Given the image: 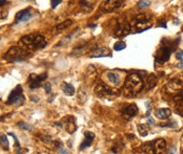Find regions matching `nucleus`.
Segmentation results:
<instances>
[{
  "mask_svg": "<svg viewBox=\"0 0 183 154\" xmlns=\"http://www.w3.org/2000/svg\"><path fill=\"white\" fill-rule=\"evenodd\" d=\"M0 39H1V36H0Z\"/></svg>",
  "mask_w": 183,
  "mask_h": 154,
  "instance_id": "38",
  "label": "nucleus"
},
{
  "mask_svg": "<svg viewBox=\"0 0 183 154\" xmlns=\"http://www.w3.org/2000/svg\"><path fill=\"white\" fill-rule=\"evenodd\" d=\"M107 79H109V81L112 84H114V85L118 86L120 83H121V79H120L119 74H116V72H113V71H110L107 72Z\"/></svg>",
  "mask_w": 183,
  "mask_h": 154,
  "instance_id": "18",
  "label": "nucleus"
},
{
  "mask_svg": "<svg viewBox=\"0 0 183 154\" xmlns=\"http://www.w3.org/2000/svg\"><path fill=\"white\" fill-rule=\"evenodd\" d=\"M176 66H177V68H179V69H183V61L179 62L178 64H177Z\"/></svg>",
  "mask_w": 183,
  "mask_h": 154,
  "instance_id": "35",
  "label": "nucleus"
},
{
  "mask_svg": "<svg viewBox=\"0 0 183 154\" xmlns=\"http://www.w3.org/2000/svg\"><path fill=\"white\" fill-rule=\"evenodd\" d=\"M174 49V46L170 44H162V46L158 49L157 56H156V60L161 63L167 61L170 57V54Z\"/></svg>",
  "mask_w": 183,
  "mask_h": 154,
  "instance_id": "7",
  "label": "nucleus"
},
{
  "mask_svg": "<svg viewBox=\"0 0 183 154\" xmlns=\"http://www.w3.org/2000/svg\"><path fill=\"white\" fill-rule=\"evenodd\" d=\"M125 47H126V44H125V42H123V41H117L115 45H114V49H115L116 51L123 50V49H125Z\"/></svg>",
  "mask_w": 183,
  "mask_h": 154,
  "instance_id": "24",
  "label": "nucleus"
},
{
  "mask_svg": "<svg viewBox=\"0 0 183 154\" xmlns=\"http://www.w3.org/2000/svg\"><path fill=\"white\" fill-rule=\"evenodd\" d=\"M8 135H10V136H12L15 140V146H16L17 148H20V144H19V141H18V138H17L16 135H15L14 133H12V132H8Z\"/></svg>",
  "mask_w": 183,
  "mask_h": 154,
  "instance_id": "29",
  "label": "nucleus"
},
{
  "mask_svg": "<svg viewBox=\"0 0 183 154\" xmlns=\"http://www.w3.org/2000/svg\"><path fill=\"white\" fill-rule=\"evenodd\" d=\"M61 87H62V91H63L67 95L72 96V95H75V88H74V86L72 85V84L63 82V83H62Z\"/></svg>",
  "mask_w": 183,
  "mask_h": 154,
  "instance_id": "19",
  "label": "nucleus"
},
{
  "mask_svg": "<svg viewBox=\"0 0 183 154\" xmlns=\"http://www.w3.org/2000/svg\"><path fill=\"white\" fill-rule=\"evenodd\" d=\"M151 124H154V120H153V119H148V125H151Z\"/></svg>",
  "mask_w": 183,
  "mask_h": 154,
  "instance_id": "36",
  "label": "nucleus"
},
{
  "mask_svg": "<svg viewBox=\"0 0 183 154\" xmlns=\"http://www.w3.org/2000/svg\"><path fill=\"white\" fill-rule=\"evenodd\" d=\"M157 77L154 74H149L148 77V79H146V89H153L154 87L157 85Z\"/></svg>",
  "mask_w": 183,
  "mask_h": 154,
  "instance_id": "20",
  "label": "nucleus"
},
{
  "mask_svg": "<svg viewBox=\"0 0 183 154\" xmlns=\"http://www.w3.org/2000/svg\"><path fill=\"white\" fill-rule=\"evenodd\" d=\"M47 78L46 74H31L29 77L28 80V84L31 89H36L38 87L41 86V83L43 82Z\"/></svg>",
  "mask_w": 183,
  "mask_h": 154,
  "instance_id": "8",
  "label": "nucleus"
},
{
  "mask_svg": "<svg viewBox=\"0 0 183 154\" xmlns=\"http://www.w3.org/2000/svg\"><path fill=\"white\" fill-rule=\"evenodd\" d=\"M84 137L89 138V140H94L95 138V133H93L91 131H85L84 132Z\"/></svg>",
  "mask_w": 183,
  "mask_h": 154,
  "instance_id": "31",
  "label": "nucleus"
},
{
  "mask_svg": "<svg viewBox=\"0 0 183 154\" xmlns=\"http://www.w3.org/2000/svg\"><path fill=\"white\" fill-rule=\"evenodd\" d=\"M153 146H154L155 152H158V151H162L165 149L166 147V141L163 140V138H158V140H155L153 141Z\"/></svg>",
  "mask_w": 183,
  "mask_h": 154,
  "instance_id": "17",
  "label": "nucleus"
},
{
  "mask_svg": "<svg viewBox=\"0 0 183 154\" xmlns=\"http://www.w3.org/2000/svg\"><path fill=\"white\" fill-rule=\"evenodd\" d=\"M137 129H138V132L141 136H146L148 134V131H149V127L148 126V124H139L137 126Z\"/></svg>",
  "mask_w": 183,
  "mask_h": 154,
  "instance_id": "22",
  "label": "nucleus"
},
{
  "mask_svg": "<svg viewBox=\"0 0 183 154\" xmlns=\"http://www.w3.org/2000/svg\"><path fill=\"white\" fill-rule=\"evenodd\" d=\"M72 24H73V20L67 19V20L63 21V22H61L60 24H57L55 28H54L53 32L54 33H57V32L59 33V32H61V31H64V29H67V28H70Z\"/></svg>",
  "mask_w": 183,
  "mask_h": 154,
  "instance_id": "16",
  "label": "nucleus"
},
{
  "mask_svg": "<svg viewBox=\"0 0 183 154\" xmlns=\"http://www.w3.org/2000/svg\"><path fill=\"white\" fill-rule=\"evenodd\" d=\"M80 7L82 8L83 10H85V11H91L92 10L91 3H89L86 0H80Z\"/></svg>",
  "mask_w": 183,
  "mask_h": 154,
  "instance_id": "28",
  "label": "nucleus"
},
{
  "mask_svg": "<svg viewBox=\"0 0 183 154\" xmlns=\"http://www.w3.org/2000/svg\"><path fill=\"white\" fill-rule=\"evenodd\" d=\"M19 43L31 50L42 49L46 46V40L42 35H26L20 39Z\"/></svg>",
  "mask_w": 183,
  "mask_h": 154,
  "instance_id": "2",
  "label": "nucleus"
},
{
  "mask_svg": "<svg viewBox=\"0 0 183 154\" xmlns=\"http://www.w3.org/2000/svg\"><path fill=\"white\" fill-rule=\"evenodd\" d=\"M8 3V2L7 1V0H0V8L4 7V5H7Z\"/></svg>",
  "mask_w": 183,
  "mask_h": 154,
  "instance_id": "34",
  "label": "nucleus"
},
{
  "mask_svg": "<svg viewBox=\"0 0 183 154\" xmlns=\"http://www.w3.org/2000/svg\"><path fill=\"white\" fill-rule=\"evenodd\" d=\"M25 102V96L23 95L22 87L20 85H17L15 88L12 90L7 101L8 105H17V106H21Z\"/></svg>",
  "mask_w": 183,
  "mask_h": 154,
  "instance_id": "4",
  "label": "nucleus"
},
{
  "mask_svg": "<svg viewBox=\"0 0 183 154\" xmlns=\"http://www.w3.org/2000/svg\"><path fill=\"white\" fill-rule=\"evenodd\" d=\"M17 126L19 127V128L23 129V130H25V131H32L33 130V126L32 125H29V124L23 123V122H19L17 124Z\"/></svg>",
  "mask_w": 183,
  "mask_h": 154,
  "instance_id": "27",
  "label": "nucleus"
},
{
  "mask_svg": "<svg viewBox=\"0 0 183 154\" xmlns=\"http://www.w3.org/2000/svg\"><path fill=\"white\" fill-rule=\"evenodd\" d=\"M179 99H180V100H182V101H183V90H182L181 92H180V95H179Z\"/></svg>",
  "mask_w": 183,
  "mask_h": 154,
  "instance_id": "37",
  "label": "nucleus"
},
{
  "mask_svg": "<svg viewBox=\"0 0 183 154\" xmlns=\"http://www.w3.org/2000/svg\"><path fill=\"white\" fill-rule=\"evenodd\" d=\"M31 18H33V12L31 8H28L25 10H21L16 14L17 22H26Z\"/></svg>",
  "mask_w": 183,
  "mask_h": 154,
  "instance_id": "11",
  "label": "nucleus"
},
{
  "mask_svg": "<svg viewBox=\"0 0 183 154\" xmlns=\"http://www.w3.org/2000/svg\"><path fill=\"white\" fill-rule=\"evenodd\" d=\"M144 88V82L142 78L137 74H132L126 78L123 86V95L126 98H134Z\"/></svg>",
  "mask_w": 183,
  "mask_h": 154,
  "instance_id": "1",
  "label": "nucleus"
},
{
  "mask_svg": "<svg viewBox=\"0 0 183 154\" xmlns=\"http://www.w3.org/2000/svg\"><path fill=\"white\" fill-rule=\"evenodd\" d=\"M0 146L4 151H8L10 149V146H8V141L7 135L3 133H0Z\"/></svg>",
  "mask_w": 183,
  "mask_h": 154,
  "instance_id": "23",
  "label": "nucleus"
},
{
  "mask_svg": "<svg viewBox=\"0 0 183 154\" xmlns=\"http://www.w3.org/2000/svg\"><path fill=\"white\" fill-rule=\"evenodd\" d=\"M152 26L151 21L145 15H138V16L135 18V28H136V31L138 33L140 32H144L146 29H148Z\"/></svg>",
  "mask_w": 183,
  "mask_h": 154,
  "instance_id": "6",
  "label": "nucleus"
},
{
  "mask_svg": "<svg viewBox=\"0 0 183 154\" xmlns=\"http://www.w3.org/2000/svg\"><path fill=\"white\" fill-rule=\"evenodd\" d=\"M176 58L180 61H183V50H180L176 54Z\"/></svg>",
  "mask_w": 183,
  "mask_h": 154,
  "instance_id": "33",
  "label": "nucleus"
},
{
  "mask_svg": "<svg viewBox=\"0 0 183 154\" xmlns=\"http://www.w3.org/2000/svg\"><path fill=\"white\" fill-rule=\"evenodd\" d=\"M95 95L98 98H113V96L118 95L119 93L116 92V90L112 89L110 87L106 86L105 84L100 83L95 87Z\"/></svg>",
  "mask_w": 183,
  "mask_h": 154,
  "instance_id": "5",
  "label": "nucleus"
},
{
  "mask_svg": "<svg viewBox=\"0 0 183 154\" xmlns=\"http://www.w3.org/2000/svg\"><path fill=\"white\" fill-rule=\"evenodd\" d=\"M138 113V107L136 104H131L125 108L124 112H123V116L125 119L130 120L132 117H134L135 116H137Z\"/></svg>",
  "mask_w": 183,
  "mask_h": 154,
  "instance_id": "14",
  "label": "nucleus"
},
{
  "mask_svg": "<svg viewBox=\"0 0 183 154\" xmlns=\"http://www.w3.org/2000/svg\"><path fill=\"white\" fill-rule=\"evenodd\" d=\"M131 33V24L127 22H121L117 25L115 34L117 37H124V36L128 35Z\"/></svg>",
  "mask_w": 183,
  "mask_h": 154,
  "instance_id": "12",
  "label": "nucleus"
},
{
  "mask_svg": "<svg viewBox=\"0 0 183 154\" xmlns=\"http://www.w3.org/2000/svg\"><path fill=\"white\" fill-rule=\"evenodd\" d=\"M123 0H104V2L101 5V10L105 13H110L117 8L121 7Z\"/></svg>",
  "mask_w": 183,
  "mask_h": 154,
  "instance_id": "9",
  "label": "nucleus"
},
{
  "mask_svg": "<svg viewBox=\"0 0 183 154\" xmlns=\"http://www.w3.org/2000/svg\"><path fill=\"white\" fill-rule=\"evenodd\" d=\"M89 56L92 58H99V57H107L110 56V51L105 47H97L95 49H93L89 53Z\"/></svg>",
  "mask_w": 183,
  "mask_h": 154,
  "instance_id": "13",
  "label": "nucleus"
},
{
  "mask_svg": "<svg viewBox=\"0 0 183 154\" xmlns=\"http://www.w3.org/2000/svg\"><path fill=\"white\" fill-rule=\"evenodd\" d=\"M28 57H30V53L24 49V47L22 48L19 46H13L4 54L2 58L8 62H21L24 61Z\"/></svg>",
  "mask_w": 183,
  "mask_h": 154,
  "instance_id": "3",
  "label": "nucleus"
},
{
  "mask_svg": "<svg viewBox=\"0 0 183 154\" xmlns=\"http://www.w3.org/2000/svg\"><path fill=\"white\" fill-rule=\"evenodd\" d=\"M156 116L158 117V119L160 120H166L169 119L170 116V114H172V111H170V108H162V109H158L156 110Z\"/></svg>",
  "mask_w": 183,
  "mask_h": 154,
  "instance_id": "15",
  "label": "nucleus"
},
{
  "mask_svg": "<svg viewBox=\"0 0 183 154\" xmlns=\"http://www.w3.org/2000/svg\"><path fill=\"white\" fill-rule=\"evenodd\" d=\"M62 123H64V128L70 134H73L75 131L77 130V126H76V122H75L74 116H67V117H64L62 120Z\"/></svg>",
  "mask_w": 183,
  "mask_h": 154,
  "instance_id": "10",
  "label": "nucleus"
},
{
  "mask_svg": "<svg viewBox=\"0 0 183 154\" xmlns=\"http://www.w3.org/2000/svg\"><path fill=\"white\" fill-rule=\"evenodd\" d=\"M92 143H93V140H89V138L85 137L84 140H83L82 143H81L80 147H79V150H83V149H85V148L89 147L92 145Z\"/></svg>",
  "mask_w": 183,
  "mask_h": 154,
  "instance_id": "26",
  "label": "nucleus"
},
{
  "mask_svg": "<svg viewBox=\"0 0 183 154\" xmlns=\"http://www.w3.org/2000/svg\"><path fill=\"white\" fill-rule=\"evenodd\" d=\"M62 0H51V5H52V8H55L57 5L61 3Z\"/></svg>",
  "mask_w": 183,
  "mask_h": 154,
  "instance_id": "32",
  "label": "nucleus"
},
{
  "mask_svg": "<svg viewBox=\"0 0 183 154\" xmlns=\"http://www.w3.org/2000/svg\"><path fill=\"white\" fill-rule=\"evenodd\" d=\"M141 152L146 153V154H154V146H153V143H144L141 146Z\"/></svg>",
  "mask_w": 183,
  "mask_h": 154,
  "instance_id": "21",
  "label": "nucleus"
},
{
  "mask_svg": "<svg viewBox=\"0 0 183 154\" xmlns=\"http://www.w3.org/2000/svg\"><path fill=\"white\" fill-rule=\"evenodd\" d=\"M149 5H151V0H140V1L137 3V7H138V8H140V10L148 8Z\"/></svg>",
  "mask_w": 183,
  "mask_h": 154,
  "instance_id": "25",
  "label": "nucleus"
},
{
  "mask_svg": "<svg viewBox=\"0 0 183 154\" xmlns=\"http://www.w3.org/2000/svg\"><path fill=\"white\" fill-rule=\"evenodd\" d=\"M42 86H43V88H44V90H46V93H51V91H52V86H51L50 83H44Z\"/></svg>",
  "mask_w": 183,
  "mask_h": 154,
  "instance_id": "30",
  "label": "nucleus"
}]
</instances>
